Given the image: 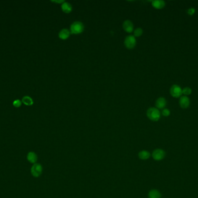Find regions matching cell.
I'll use <instances>...</instances> for the list:
<instances>
[{"label": "cell", "mask_w": 198, "mask_h": 198, "mask_svg": "<svg viewBox=\"0 0 198 198\" xmlns=\"http://www.w3.org/2000/svg\"><path fill=\"white\" fill-rule=\"evenodd\" d=\"M84 25L82 22L76 21L73 22L71 26L70 31L71 34H79L84 31Z\"/></svg>", "instance_id": "1"}, {"label": "cell", "mask_w": 198, "mask_h": 198, "mask_svg": "<svg viewBox=\"0 0 198 198\" xmlns=\"http://www.w3.org/2000/svg\"><path fill=\"white\" fill-rule=\"evenodd\" d=\"M147 116L151 121L157 122L160 119V113L156 108H150L147 111Z\"/></svg>", "instance_id": "2"}, {"label": "cell", "mask_w": 198, "mask_h": 198, "mask_svg": "<svg viewBox=\"0 0 198 198\" xmlns=\"http://www.w3.org/2000/svg\"><path fill=\"white\" fill-rule=\"evenodd\" d=\"M124 45L125 47L129 49H132L136 46V39L133 35L126 36L124 40Z\"/></svg>", "instance_id": "3"}, {"label": "cell", "mask_w": 198, "mask_h": 198, "mask_svg": "<svg viewBox=\"0 0 198 198\" xmlns=\"http://www.w3.org/2000/svg\"><path fill=\"white\" fill-rule=\"evenodd\" d=\"M42 167L39 163L34 164V165L31 169V173L35 177H38L39 176H40L42 174Z\"/></svg>", "instance_id": "4"}, {"label": "cell", "mask_w": 198, "mask_h": 198, "mask_svg": "<svg viewBox=\"0 0 198 198\" xmlns=\"http://www.w3.org/2000/svg\"><path fill=\"white\" fill-rule=\"evenodd\" d=\"M166 153L163 149H157L154 150L152 153V158L154 160L159 161L162 160L165 157Z\"/></svg>", "instance_id": "5"}, {"label": "cell", "mask_w": 198, "mask_h": 198, "mask_svg": "<svg viewBox=\"0 0 198 198\" xmlns=\"http://www.w3.org/2000/svg\"><path fill=\"white\" fill-rule=\"evenodd\" d=\"M122 28L125 31L128 33H131L134 30V25L131 20H126L123 22Z\"/></svg>", "instance_id": "6"}, {"label": "cell", "mask_w": 198, "mask_h": 198, "mask_svg": "<svg viewBox=\"0 0 198 198\" xmlns=\"http://www.w3.org/2000/svg\"><path fill=\"white\" fill-rule=\"evenodd\" d=\"M170 94L174 98H179L182 94V90L177 85H173L170 88Z\"/></svg>", "instance_id": "7"}, {"label": "cell", "mask_w": 198, "mask_h": 198, "mask_svg": "<svg viewBox=\"0 0 198 198\" xmlns=\"http://www.w3.org/2000/svg\"><path fill=\"white\" fill-rule=\"evenodd\" d=\"M70 31L67 28L62 29L59 33V37L62 40H66L70 36Z\"/></svg>", "instance_id": "8"}, {"label": "cell", "mask_w": 198, "mask_h": 198, "mask_svg": "<svg viewBox=\"0 0 198 198\" xmlns=\"http://www.w3.org/2000/svg\"><path fill=\"white\" fill-rule=\"evenodd\" d=\"M166 105V101L165 98L160 97L155 102V106L157 109H163Z\"/></svg>", "instance_id": "9"}, {"label": "cell", "mask_w": 198, "mask_h": 198, "mask_svg": "<svg viewBox=\"0 0 198 198\" xmlns=\"http://www.w3.org/2000/svg\"><path fill=\"white\" fill-rule=\"evenodd\" d=\"M152 5L155 9L160 10L165 6V2L162 0H155L152 2Z\"/></svg>", "instance_id": "10"}, {"label": "cell", "mask_w": 198, "mask_h": 198, "mask_svg": "<svg viewBox=\"0 0 198 198\" xmlns=\"http://www.w3.org/2000/svg\"><path fill=\"white\" fill-rule=\"evenodd\" d=\"M61 8L62 11L66 13H70L73 10L71 4L67 2H65L62 4Z\"/></svg>", "instance_id": "11"}, {"label": "cell", "mask_w": 198, "mask_h": 198, "mask_svg": "<svg viewBox=\"0 0 198 198\" xmlns=\"http://www.w3.org/2000/svg\"><path fill=\"white\" fill-rule=\"evenodd\" d=\"M189 99L187 96H184L181 97L179 99V105L182 108H187L189 105Z\"/></svg>", "instance_id": "12"}, {"label": "cell", "mask_w": 198, "mask_h": 198, "mask_svg": "<svg viewBox=\"0 0 198 198\" xmlns=\"http://www.w3.org/2000/svg\"><path fill=\"white\" fill-rule=\"evenodd\" d=\"M151 154L150 153L147 151H140L139 153V158L142 159V160H147L148 159H149L150 158Z\"/></svg>", "instance_id": "13"}, {"label": "cell", "mask_w": 198, "mask_h": 198, "mask_svg": "<svg viewBox=\"0 0 198 198\" xmlns=\"http://www.w3.org/2000/svg\"><path fill=\"white\" fill-rule=\"evenodd\" d=\"M27 158L28 161H30L31 163H34V164L36 163V161L38 159L37 155L34 152H30L28 153Z\"/></svg>", "instance_id": "14"}, {"label": "cell", "mask_w": 198, "mask_h": 198, "mask_svg": "<svg viewBox=\"0 0 198 198\" xmlns=\"http://www.w3.org/2000/svg\"><path fill=\"white\" fill-rule=\"evenodd\" d=\"M161 197L160 192L156 189H152L148 193L149 198H160Z\"/></svg>", "instance_id": "15"}, {"label": "cell", "mask_w": 198, "mask_h": 198, "mask_svg": "<svg viewBox=\"0 0 198 198\" xmlns=\"http://www.w3.org/2000/svg\"><path fill=\"white\" fill-rule=\"evenodd\" d=\"M22 102L26 105H32L33 104V99L29 96H24L22 98Z\"/></svg>", "instance_id": "16"}, {"label": "cell", "mask_w": 198, "mask_h": 198, "mask_svg": "<svg viewBox=\"0 0 198 198\" xmlns=\"http://www.w3.org/2000/svg\"><path fill=\"white\" fill-rule=\"evenodd\" d=\"M134 36L135 37H139L140 36H142V33H143V30L142 28H136V30H134Z\"/></svg>", "instance_id": "17"}, {"label": "cell", "mask_w": 198, "mask_h": 198, "mask_svg": "<svg viewBox=\"0 0 198 198\" xmlns=\"http://www.w3.org/2000/svg\"><path fill=\"white\" fill-rule=\"evenodd\" d=\"M192 90L189 87H185L183 90H182V94L185 95H188L191 94Z\"/></svg>", "instance_id": "18"}, {"label": "cell", "mask_w": 198, "mask_h": 198, "mask_svg": "<svg viewBox=\"0 0 198 198\" xmlns=\"http://www.w3.org/2000/svg\"><path fill=\"white\" fill-rule=\"evenodd\" d=\"M162 115L165 116V117H168L170 115V111L168 109H164L163 111H162Z\"/></svg>", "instance_id": "19"}, {"label": "cell", "mask_w": 198, "mask_h": 198, "mask_svg": "<svg viewBox=\"0 0 198 198\" xmlns=\"http://www.w3.org/2000/svg\"><path fill=\"white\" fill-rule=\"evenodd\" d=\"M13 105L15 107L19 108V107H20V106H21V105H22V102H21V101H20V99H16V100H15V101H13Z\"/></svg>", "instance_id": "20"}, {"label": "cell", "mask_w": 198, "mask_h": 198, "mask_svg": "<svg viewBox=\"0 0 198 198\" xmlns=\"http://www.w3.org/2000/svg\"><path fill=\"white\" fill-rule=\"evenodd\" d=\"M195 12V10L194 8H190L188 10V13L190 15H192L193 14H194Z\"/></svg>", "instance_id": "21"}, {"label": "cell", "mask_w": 198, "mask_h": 198, "mask_svg": "<svg viewBox=\"0 0 198 198\" xmlns=\"http://www.w3.org/2000/svg\"><path fill=\"white\" fill-rule=\"evenodd\" d=\"M52 2H56V3H57V4H63V2H65V1L64 0H60V1H52Z\"/></svg>", "instance_id": "22"}]
</instances>
